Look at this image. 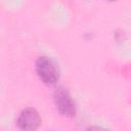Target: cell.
Returning a JSON list of instances; mask_svg holds the SVG:
<instances>
[{
  "label": "cell",
  "mask_w": 131,
  "mask_h": 131,
  "mask_svg": "<svg viewBox=\"0 0 131 131\" xmlns=\"http://www.w3.org/2000/svg\"><path fill=\"white\" fill-rule=\"evenodd\" d=\"M86 131H108L107 129L101 127V126H97V125H92L90 127H88L86 129Z\"/></svg>",
  "instance_id": "obj_4"
},
{
  "label": "cell",
  "mask_w": 131,
  "mask_h": 131,
  "mask_svg": "<svg viewBox=\"0 0 131 131\" xmlns=\"http://www.w3.org/2000/svg\"><path fill=\"white\" fill-rule=\"evenodd\" d=\"M41 124V116L38 111L33 107L24 108L16 119V125L20 131H37Z\"/></svg>",
  "instance_id": "obj_3"
},
{
  "label": "cell",
  "mask_w": 131,
  "mask_h": 131,
  "mask_svg": "<svg viewBox=\"0 0 131 131\" xmlns=\"http://www.w3.org/2000/svg\"><path fill=\"white\" fill-rule=\"evenodd\" d=\"M35 71L39 79L48 86L55 85L60 77L58 63L49 56H39L35 61Z\"/></svg>",
  "instance_id": "obj_1"
},
{
  "label": "cell",
  "mask_w": 131,
  "mask_h": 131,
  "mask_svg": "<svg viewBox=\"0 0 131 131\" xmlns=\"http://www.w3.org/2000/svg\"><path fill=\"white\" fill-rule=\"evenodd\" d=\"M53 102L57 112L68 118H74L76 115V104L70 91L63 87L58 86L53 92Z\"/></svg>",
  "instance_id": "obj_2"
}]
</instances>
